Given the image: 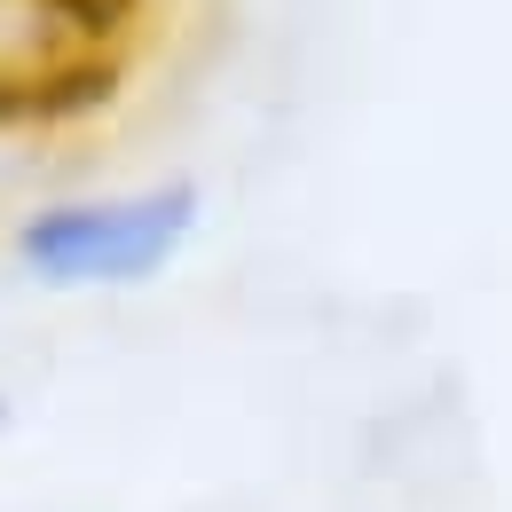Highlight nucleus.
I'll list each match as a JSON object with an SVG mask.
<instances>
[{"mask_svg":"<svg viewBox=\"0 0 512 512\" xmlns=\"http://www.w3.org/2000/svg\"><path fill=\"white\" fill-rule=\"evenodd\" d=\"M190 221H197V190L166 182V190H134V197L48 205L16 229V253L48 284H142L182 253Z\"/></svg>","mask_w":512,"mask_h":512,"instance_id":"1","label":"nucleus"},{"mask_svg":"<svg viewBox=\"0 0 512 512\" xmlns=\"http://www.w3.org/2000/svg\"><path fill=\"white\" fill-rule=\"evenodd\" d=\"M0 426H8V402H0Z\"/></svg>","mask_w":512,"mask_h":512,"instance_id":"2","label":"nucleus"}]
</instances>
